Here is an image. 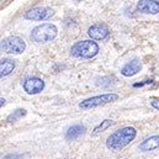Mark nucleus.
<instances>
[{
  "mask_svg": "<svg viewBox=\"0 0 159 159\" xmlns=\"http://www.w3.org/2000/svg\"><path fill=\"white\" fill-rule=\"evenodd\" d=\"M136 136H137V129L134 127H131V126L122 127L107 137L106 147L114 152L121 151L126 146H128L136 138Z\"/></svg>",
  "mask_w": 159,
  "mask_h": 159,
  "instance_id": "1",
  "label": "nucleus"
},
{
  "mask_svg": "<svg viewBox=\"0 0 159 159\" xmlns=\"http://www.w3.org/2000/svg\"><path fill=\"white\" fill-rule=\"evenodd\" d=\"M99 53V44L93 40L75 42L70 48V54L75 58L90 59Z\"/></svg>",
  "mask_w": 159,
  "mask_h": 159,
  "instance_id": "2",
  "label": "nucleus"
},
{
  "mask_svg": "<svg viewBox=\"0 0 159 159\" xmlns=\"http://www.w3.org/2000/svg\"><path fill=\"white\" fill-rule=\"evenodd\" d=\"M58 29L51 22L41 24L31 31V40L37 43H48L57 37Z\"/></svg>",
  "mask_w": 159,
  "mask_h": 159,
  "instance_id": "3",
  "label": "nucleus"
},
{
  "mask_svg": "<svg viewBox=\"0 0 159 159\" xmlns=\"http://www.w3.org/2000/svg\"><path fill=\"white\" fill-rule=\"evenodd\" d=\"M0 49L7 54H21L26 49V43L19 36H9L1 40Z\"/></svg>",
  "mask_w": 159,
  "mask_h": 159,
  "instance_id": "4",
  "label": "nucleus"
},
{
  "mask_svg": "<svg viewBox=\"0 0 159 159\" xmlns=\"http://www.w3.org/2000/svg\"><path fill=\"white\" fill-rule=\"evenodd\" d=\"M119 99L117 94H102V95H98V96H93L89 99H85L79 102V107L81 110H89V109H94L98 106H102L110 102H114Z\"/></svg>",
  "mask_w": 159,
  "mask_h": 159,
  "instance_id": "5",
  "label": "nucleus"
},
{
  "mask_svg": "<svg viewBox=\"0 0 159 159\" xmlns=\"http://www.w3.org/2000/svg\"><path fill=\"white\" fill-rule=\"evenodd\" d=\"M54 15V11L48 6H36L30 10H27L24 14V17L26 20L31 21H46L49 20Z\"/></svg>",
  "mask_w": 159,
  "mask_h": 159,
  "instance_id": "6",
  "label": "nucleus"
},
{
  "mask_svg": "<svg viewBox=\"0 0 159 159\" xmlns=\"http://www.w3.org/2000/svg\"><path fill=\"white\" fill-rule=\"evenodd\" d=\"M88 35L93 41H104L109 37L110 35V29L106 24H94L89 27Z\"/></svg>",
  "mask_w": 159,
  "mask_h": 159,
  "instance_id": "7",
  "label": "nucleus"
},
{
  "mask_svg": "<svg viewBox=\"0 0 159 159\" xmlns=\"http://www.w3.org/2000/svg\"><path fill=\"white\" fill-rule=\"evenodd\" d=\"M24 90L30 94V95H36V94H40L41 91L44 89V81L37 78V77H31V78H27V79L24 81Z\"/></svg>",
  "mask_w": 159,
  "mask_h": 159,
  "instance_id": "8",
  "label": "nucleus"
},
{
  "mask_svg": "<svg viewBox=\"0 0 159 159\" xmlns=\"http://www.w3.org/2000/svg\"><path fill=\"white\" fill-rule=\"evenodd\" d=\"M137 10L143 14H151V15H157L159 14V1L156 0H141L137 4Z\"/></svg>",
  "mask_w": 159,
  "mask_h": 159,
  "instance_id": "9",
  "label": "nucleus"
},
{
  "mask_svg": "<svg viewBox=\"0 0 159 159\" xmlns=\"http://www.w3.org/2000/svg\"><path fill=\"white\" fill-rule=\"evenodd\" d=\"M142 69V63L138 59H132L129 63L125 64L121 69V74L123 77H133Z\"/></svg>",
  "mask_w": 159,
  "mask_h": 159,
  "instance_id": "10",
  "label": "nucleus"
},
{
  "mask_svg": "<svg viewBox=\"0 0 159 159\" xmlns=\"http://www.w3.org/2000/svg\"><path fill=\"white\" fill-rule=\"evenodd\" d=\"M138 148H139V151H142V152H149V151H154V149L159 148V134L146 138V139L138 146Z\"/></svg>",
  "mask_w": 159,
  "mask_h": 159,
  "instance_id": "11",
  "label": "nucleus"
},
{
  "mask_svg": "<svg viewBox=\"0 0 159 159\" xmlns=\"http://www.w3.org/2000/svg\"><path fill=\"white\" fill-rule=\"evenodd\" d=\"M85 133V126L84 125H74V126H70L66 133V138L68 141H74L77 139L78 137H80L81 134Z\"/></svg>",
  "mask_w": 159,
  "mask_h": 159,
  "instance_id": "12",
  "label": "nucleus"
},
{
  "mask_svg": "<svg viewBox=\"0 0 159 159\" xmlns=\"http://www.w3.org/2000/svg\"><path fill=\"white\" fill-rule=\"evenodd\" d=\"M15 69V62L12 59H4L0 62V79L11 74Z\"/></svg>",
  "mask_w": 159,
  "mask_h": 159,
  "instance_id": "13",
  "label": "nucleus"
},
{
  "mask_svg": "<svg viewBox=\"0 0 159 159\" xmlns=\"http://www.w3.org/2000/svg\"><path fill=\"white\" fill-rule=\"evenodd\" d=\"M115 122L112 121V120H104V121H101L100 122V125H98L95 128H94V131H93V136H98L99 133H101V132H104V131H106L109 127H111L112 125H114Z\"/></svg>",
  "mask_w": 159,
  "mask_h": 159,
  "instance_id": "14",
  "label": "nucleus"
},
{
  "mask_svg": "<svg viewBox=\"0 0 159 159\" xmlns=\"http://www.w3.org/2000/svg\"><path fill=\"white\" fill-rule=\"evenodd\" d=\"M25 115H26V110H24V109H19V110L14 111V112L7 117V121H9V122H14V121L19 120L21 116H25Z\"/></svg>",
  "mask_w": 159,
  "mask_h": 159,
  "instance_id": "15",
  "label": "nucleus"
},
{
  "mask_svg": "<svg viewBox=\"0 0 159 159\" xmlns=\"http://www.w3.org/2000/svg\"><path fill=\"white\" fill-rule=\"evenodd\" d=\"M22 157L21 156H19V154H7V156H5L2 159H21Z\"/></svg>",
  "mask_w": 159,
  "mask_h": 159,
  "instance_id": "16",
  "label": "nucleus"
},
{
  "mask_svg": "<svg viewBox=\"0 0 159 159\" xmlns=\"http://www.w3.org/2000/svg\"><path fill=\"white\" fill-rule=\"evenodd\" d=\"M151 105H152V107H154V109L159 110V99L152 100V101H151Z\"/></svg>",
  "mask_w": 159,
  "mask_h": 159,
  "instance_id": "17",
  "label": "nucleus"
},
{
  "mask_svg": "<svg viewBox=\"0 0 159 159\" xmlns=\"http://www.w3.org/2000/svg\"><path fill=\"white\" fill-rule=\"evenodd\" d=\"M4 104H5V99L4 98H0V109L4 106Z\"/></svg>",
  "mask_w": 159,
  "mask_h": 159,
  "instance_id": "18",
  "label": "nucleus"
}]
</instances>
